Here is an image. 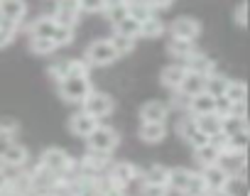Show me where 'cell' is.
Listing matches in <instances>:
<instances>
[{
  "label": "cell",
  "instance_id": "9a60e30c",
  "mask_svg": "<svg viewBox=\"0 0 250 196\" xmlns=\"http://www.w3.org/2000/svg\"><path fill=\"white\" fill-rule=\"evenodd\" d=\"M189 74V69L182 64V61H174V64H167L162 71H160V83L169 91H177L184 81V76Z\"/></svg>",
  "mask_w": 250,
  "mask_h": 196
},
{
  "label": "cell",
  "instance_id": "d6986e66",
  "mask_svg": "<svg viewBox=\"0 0 250 196\" xmlns=\"http://www.w3.org/2000/svg\"><path fill=\"white\" fill-rule=\"evenodd\" d=\"M201 176L206 181L208 189H221V186H228L230 184V174L216 162V164H208V167H201Z\"/></svg>",
  "mask_w": 250,
  "mask_h": 196
},
{
  "label": "cell",
  "instance_id": "83f0119b",
  "mask_svg": "<svg viewBox=\"0 0 250 196\" xmlns=\"http://www.w3.org/2000/svg\"><path fill=\"white\" fill-rule=\"evenodd\" d=\"M140 181L167 184V186H169V167H165V164H150V167L140 174Z\"/></svg>",
  "mask_w": 250,
  "mask_h": 196
},
{
  "label": "cell",
  "instance_id": "f546056e",
  "mask_svg": "<svg viewBox=\"0 0 250 196\" xmlns=\"http://www.w3.org/2000/svg\"><path fill=\"white\" fill-rule=\"evenodd\" d=\"M223 98L228 103H248V83L245 81H230Z\"/></svg>",
  "mask_w": 250,
  "mask_h": 196
},
{
  "label": "cell",
  "instance_id": "1f68e13d",
  "mask_svg": "<svg viewBox=\"0 0 250 196\" xmlns=\"http://www.w3.org/2000/svg\"><path fill=\"white\" fill-rule=\"evenodd\" d=\"M59 49V44L54 39H47V37H30V52L32 54H40V57H49Z\"/></svg>",
  "mask_w": 250,
  "mask_h": 196
},
{
  "label": "cell",
  "instance_id": "f35d334b",
  "mask_svg": "<svg viewBox=\"0 0 250 196\" xmlns=\"http://www.w3.org/2000/svg\"><path fill=\"white\" fill-rule=\"evenodd\" d=\"M15 32H18V25H13V22H0V49L8 47V44L15 39Z\"/></svg>",
  "mask_w": 250,
  "mask_h": 196
},
{
  "label": "cell",
  "instance_id": "bcb514c9",
  "mask_svg": "<svg viewBox=\"0 0 250 196\" xmlns=\"http://www.w3.org/2000/svg\"><path fill=\"white\" fill-rule=\"evenodd\" d=\"M248 196H250V191H248Z\"/></svg>",
  "mask_w": 250,
  "mask_h": 196
},
{
  "label": "cell",
  "instance_id": "30bf717a",
  "mask_svg": "<svg viewBox=\"0 0 250 196\" xmlns=\"http://www.w3.org/2000/svg\"><path fill=\"white\" fill-rule=\"evenodd\" d=\"M30 159V150L20 142H8L3 150H0V164L5 169H22Z\"/></svg>",
  "mask_w": 250,
  "mask_h": 196
},
{
  "label": "cell",
  "instance_id": "484cf974",
  "mask_svg": "<svg viewBox=\"0 0 250 196\" xmlns=\"http://www.w3.org/2000/svg\"><path fill=\"white\" fill-rule=\"evenodd\" d=\"M179 91H182L184 96H189V98H194V96L204 93V91H206V76H201V74H194V71H189V74L184 76V81H182Z\"/></svg>",
  "mask_w": 250,
  "mask_h": 196
},
{
  "label": "cell",
  "instance_id": "d4e9b609",
  "mask_svg": "<svg viewBox=\"0 0 250 196\" xmlns=\"http://www.w3.org/2000/svg\"><path fill=\"white\" fill-rule=\"evenodd\" d=\"M165 32H167V25L157 15H152V18L140 22V37H145V39H160Z\"/></svg>",
  "mask_w": 250,
  "mask_h": 196
},
{
  "label": "cell",
  "instance_id": "44dd1931",
  "mask_svg": "<svg viewBox=\"0 0 250 196\" xmlns=\"http://www.w3.org/2000/svg\"><path fill=\"white\" fill-rule=\"evenodd\" d=\"M167 52L172 54V59H179L182 64L196 52V47H194V39H182V37H172L169 35V39H167Z\"/></svg>",
  "mask_w": 250,
  "mask_h": 196
},
{
  "label": "cell",
  "instance_id": "277c9868",
  "mask_svg": "<svg viewBox=\"0 0 250 196\" xmlns=\"http://www.w3.org/2000/svg\"><path fill=\"white\" fill-rule=\"evenodd\" d=\"M40 164L47 167L52 174L62 176V174H69L76 169V162L71 159V155L62 147H47L42 155H40Z\"/></svg>",
  "mask_w": 250,
  "mask_h": 196
},
{
  "label": "cell",
  "instance_id": "2e32d148",
  "mask_svg": "<svg viewBox=\"0 0 250 196\" xmlns=\"http://www.w3.org/2000/svg\"><path fill=\"white\" fill-rule=\"evenodd\" d=\"M0 15H3L5 22H13L20 27L27 15V3L25 0H0Z\"/></svg>",
  "mask_w": 250,
  "mask_h": 196
},
{
  "label": "cell",
  "instance_id": "6da1fadb",
  "mask_svg": "<svg viewBox=\"0 0 250 196\" xmlns=\"http://www.w3.org/2000/svg\"><path fill=\"white\" fill-rule=\"evenodd\" d=\"M169 189L182 196H206L208 194V186H206L201 172H191L187 167L169 169Z\"/></svg>",
  "mask_w": 250,
  "mask_h": 196
},
{
  "label": "cell",
  "instance_id": "60d3db41",
  "mask_svg": "<svg viewBox=\"0 0 250 196\" xmlns=\"http://www.w3.org/2000/svg\"><path fill=\"white\" fill-rule=\"evenodd\" d=\"M81 13H103L105 10V0H79Z\"/></svg>",
  "mask_w": 250,
  "mask_h": 196
},
{
  "label": "cell",
  "instance_id": "e575fe53",
  "mask_svg": "<svg viewBox=\"0 0 250 196\" xmlns=\"http://www.w3.org/2000/svg\"><path fill=\"white\" fill-rule=\"evenodd\" d=\"M47 74H49V78L52 81H64L66 76H69V59H59V61H54L49 69H47Z\"/></svg>",
  "mask_w": 250,
  "mask_h": 196
},
{
  "label": "cell",
  "instance_id": "9c48e42d",
  "mask_svg": "<svg viewBox=\"0 0 250 196\" xmlns=\"http://www.w3.org/2000/svg\"><path fill=\"white\" fill-rule=\"evenodd\" d=\"M174 130H177V135H179L187 145H191V147H199V145L208 142V137L199 130V123H196V118H194L191 113H187L184 118H179L177 125H174Z\"/></svg>",
  "mask_w": 250,
  "mask_h": 196
},
{
  "label": "cell",
  "instance_id": "f1b7e54d",
  "mask_svg": "<svg viewBox=\"0 0 250 196\" xmlns=\"http://www.w3.org/2000/svg\"><path fill=\"white\" fill-rule=\"evenodd\" d=\"M228 83H230V78L223 76V74H218V71H213L211 76H206V91H208L211 96H216V98H223V96H226Z\"/></svg>",
  "mask_w": 250,
  "mask_h": 196
},
{
  "label": "cell",
  "instance_id": "8fae6325",
  "mask_svg": "<svg viewBox=\"0 0 250 196\" xmlns=\"http://www.w3.org/2000/svg\"><path fill=\"white\" fill-rule=\"evenodd\" d=\"M108 167H110L108 155H105V152H93V150H88V152L81 157V162H76V169H79L81 174H91V176L105 174Z\"/></svg>",
  "mask_w": 250,
  "mask_h": 196
},
{
  "label": "cell",
  "instance_id": "e0dca14e",
  "mask_svg": "<svg viewBox=\"0 0 250 196\" xmlns=\"http://www.w3.org/2000/svg\"><path fill=\"white\" fill-rule=\"evenodd\" d=\"M169 118V106L162 101H147L140 108V120L143 123H167Z\"/></svg>",
  "mask_w": 250,
  "mask_h": 196
},
{
  "label": "cell",
  "instance_id": "ba28073f",
  "mask_svg": "<svg viewBox=\"0 0 250 196\" xmlns=\"http://www.w3.org/2000/svg\"><path fill=\"white\" fill-rule=\"evenodd\" d=\"M81 108L86 111V113H91L93 118H105V116H110L113 113V108H115V101H113V96H108V93H103V91H91L88 96H86V101L81 103Z\"/></svg>",
  "mask_w": 250,
  "mask_h": 196
},
{
  "label": "cell",
  "instance_id": "7dc6e473",
  "mask_svg": "<svg viewBox=\"0 0 250 196\" xmlns=\"http://www.w3.org/2000/svg\"><path fill=\"white\" fill-rule=\"evenodd\" d=\"M30 196H35V194H30Z\"/></svg>",
  "mask_w": 250,
  "mask_h": 196
},
{
  "label": "cell",
  "instance_id": "836d02e7",
  "mask_svg": "<svg viewBox=\"0 0 250 196\" xmlns=\"http://www.w3.org/2000/svg\"><path fill=\"white\" fill-rule=\"evenodd\" d=\"M20 133V123L15 118H0V142H13L15 135Z\"/></svg>",
  "mask_w": 250,
  "mask_h": 196
},
{
  "label": "cell",
  "instance_id": "7bdbcfd3",
  "mask_svg": "<svg viewBox=\"0 0 250 196\" xmlns=\"http://www.w3.org/2000/svg\"><path fill=\"white\" fill-rule=\"evenodd\" d=\"M8 179H10V176H8V172H5V167H3V164H0V189H3V186L8 184Z\"/></svg>",
  "mask_w": 250,
  "mask_h": 196
},
{
  "label": "cell",
  "instance_id": "7402d4cb",
  "mask_svg": "<svg viewBox=\"0 0 250 196\" xmlns=\"http://www.w3.org/2000/svg\"><path fill=\"white\" fill-rule=\"evenodd\" d=\"M196 123H199V130L211 140L213 135H221L223 133V116L218 113H206V116H194Z\"/></svg>",
  "mask_w": 250,
  "mask_h": 196
},
{
  "label": "cell",
  "instance_id": "603a6c76",
  "mask_svg": "<svg viewBox=\"0 0 250 196\" xmlns=\"http://www.w3.org/2000/svg\"><path fill=\"white\" fill-rule=\"evenodd\" d=\"M184 66H187L189 71H194V74H201V76H211V74L216 71L213 59H208V57L201 54V52H194V54L184 61Z\"/></svg>",
  "mask_w": 250,
  "mask_h": 196
},
{
  "label": "cell",
  "instance_id": "7a4b0ae2",
  "mask_svg": "<svg viewBox=\"0 0 250 196\" xmlns=\"http://www.w3.org/2000/svg\"><path fill=\"white\" fill-rule=\"evenodd\" d=\"M30 37H47V39H54L59 47H66L74 42V27H66L62 22L54 20V15H42L37 18L30 27H27Z\"/></svg>",
  "mask_w": 250,
  "mask_h": 196
},
{
  "label": "cell",
  "instance_id": "cb8c5ba5",
  "mask_svg": "<svg viewBox=\"0 0 250 196\" xmlns=\"http://www.w3.org/2000/svg\"><path fill=\"white\" fill-rule=\"evenodd\" d=\"M105 20L110 25L125 20V18H130V10H128V0H105V10H103Z\"/></svg>",
  "mask_w": 250,
  "mask_h": 196
},
{
  "label": "cell",
  "instance_id": "ffe728a7",
  "mask_svg": "<svg viewBox=\"0 0 250 196\" xmlns=\"http://www.w3.org/2000/svg\"><path fill=\"white\" fill-rule=\"evenodd\" d=\"M216 106H218V98L211 96L208 91L194 96L189 101V113L191 116H206V113H216Z\"/></svg>",
  "mask_w": 250,
  "mask_h": 196
},
{
  "label": "cell",
  "instance_id": "4fadbf2b",
  "mask_svg": "<svg viewBox=\"0 0 250 196\" xmlns=\"http://www.w3.org/2000/svg\"><path fill=\"white\" fill-rule=\"evenodd\" d=\"M81 18V5H79V0H57V5H54V20L66 25V27H76Z\"/></svg>",
  "mask_w": 250,
  "mask_h": 196
},
{
  "label": "cell",
  "instance_id": "ee69618b",
  "mask_svg": "<svg viewBox=\"0 0 250 196\" xmlns=\"http://www.w3.org/2000/svg\"><path fill=\"white\" fill-rule=\"evenodd\" d=\"M35 196H62V194L54 191V189H49V191H40V194H35Z\"/></svg>",
  "mask_w": 250,
  "mask_h": 196
},
{
  "label": "cell",
  "instance_id": "8d00e7d4",
  "mask_svg": "<svg viewBox=\"0 0 250 196\" xmlns=\"http://www.w3.org/2000/svg\"><path fill=\"white\" fill-rule=\"evenodd\" d=\"M110 42H113V47H115V52L123 57V54H130L133 49H135V39L133 37H123V35H113L110 37Z\"/></svg>",
  "mask_w": 250,
  "mask_h": 196
},
{
  "label": "cell",
  "instance_id": "74e56055",
  "mask_svg": "<svg viewBox=\"0 0 250 196\" xmlns=\"http://www.w3.org/2000/svg\"><path fill=\"white\" fill-rule=\"evenodd\" d=\"M189 101H191V98L184 96V93L177 88V91H172V101H169L167 106L174 108V111H184V113H189Z\"/></svg>",
  "mask_w": 250,
  "mask_h": 196
},
{
  "label": "cell",
  "instance_id": "ab89813d",
  "mask_svg": "<svg viewBox=\"0 0 250 196\" xmlns=\"http://www.w3.org/2000/svg\"><path fill=\"white\" fill-rule=\"evenodd\" d=\"M233 20H235L238 27H248L250 13H248V3H245V0H240V3L235 5V10H233Z\"/></svg>",
  "mask_w": 250,
  "mask_h": 196
},
{
  "label": "cell",
  "instance_id": "5b68a950",
  "mask_svg": "<svg viewBox=\"0 0 250 196\" xmlns=\"http://www.w3.org/2000/svg\"><path fill=\"white\" fill-rule=\"evenodd\" d=\"M118 57H120V54L115 52V47H113L110 39H96V42H91V44L86 47V52H83V59H86L91 66H110Z\"/></svg>",
  "mask_w": 250,
  "mask_h": 196
},
{
  "label": "cell",
  "instance_id": "52a82bcc",
  "mask_svg": "<svg viewBox=\"0 0 250 196\" xmlns=\"http://www.w3.org/2000/svg\"><path fill=\"white\" fill-rule=\"evenodd\" d=\"M86 142H88V150L110 155V152L120 145V135H118V130H113L110 125H98V128L91 133V137H86Z\"/></svg>",
  "mask_w": 250,
  "mask_h": 196
},
{
  "label": "cell",
  "instance_id": "f6af8a7d",
  "mask_svg": "<svg viewBox=\"0 0 250 196\" xmlns=\"http://www.w3.org/2000/svg\"><path fill=\"white\" fill-rule=\"evenodd\" d=\"M0 22H5V20H3V15H0Z\"/></svg>",
  "mask_w": 250,
  "mask_h": 196
},
{
  "label": "cell",
  "instance_id": "3957f363",
  "mask_svg": "<svg viewBox=\"0 0 250 196\" xmlns=\"http://www.w3.org/2000/svg\"><path fill=\"white\" fill-rule=\"evenodd\" d=\"M91 91H93V86H91L88 76H66L64 81H59V96L66 103L81 106Z\"/></svg>",
  "mask_w": 250,
  "mask_h": 196
},
{
  "label": "cell",
  "instance_id": "d6a6232c",
  "mask_svg": "<svg viewBox=\"0 0 250 196\" xmlns=\"http://www.w3.org/2000/svg\"><path fill=\"white\" fill-rule=\"evenodd\" d=\"M128 10H130V18H135L140 22L155 15V8L147 3V0H128Z\"/></svg>",
  "mask_w": 250,
  "mask_h": 196
},
{
  "label": "cell",
  "instance_id": "4dcf8cb0",
  "mask_svg": "<svg viewBox=\"0 0 250 196\" xmlns=\"http://www.w3.org/2000/svg\"><path fill=\"white\" fill-rule=\"evenodd\" d=\"M113 35H123V37H133V39H138V37H140V20H135V18H125V20L115 22V25H113Z\"/></svg>",
  "mask_w": 250,
  "mask_h": 196
},
{
  "label": "cell",
  "instance_id": "5bb4252c",
  "mask_svg": "<svg viewBox=\"0 0 250 196\" xmlns=\"http://www.w3.org/2000/svg\"><path fill=\"white\" fill-rule=\"evenodd\" d=\"M204 32V27H201V22L196 20V18H177L174 22H172V27H169V35L172 37H182V39H199V35Z\"/></svg>",
  "mask_w": 250,
  "mask_h": 196
},
{
  "label": "cell",
  "instance_id": "8992f818",
  "mask_svg": "<svg viewBox=\"0 0 250 196\" xmlns=\"http://www.w3.org/2000/svg\"><path fill=\"white\" fill-rule=\"evenodd\" d=\"M140 174H143V169H140L138 164H133V162H115V164H110L108 172H105L108 181H110L113 186H118V189H128L133 181L140 179Z\"/></svg>",
  "mask_w": 250,
  "mask_h": 196
},
{
  "label": "cell",
  "instance_id": "4316f807",
  "mask_svg": "<svg viewBox=\"0 0 250 196\" xmlns=\"http://www.w3.org/2000/svg\"><path fill=\"white\" fill-rule=\"evenodd\" d=\"M218 157H221V152H218V147L208 140V142H204V145H199V147H194V159H196V164L199 167H208V164H216L218 162Z\"/></svg>",
  "mask_w": 250,
  "mask_h": 196
},
{
  "label": "cell",
  "instance_id": "b9f144b4",
  "mask_svg": "<svg viewBox=\"0 0 250 196\" xmlns=\"http://www.w3.org/2000/svg\"><path fill=\"white\" fill-rule=\"evenodd\" d=\"M206 196H235V191H230V186H221V189H208Z\"/></svg>",
  "mask_w": 250,
  "mask_h": 196
},
{
  "label": "cell",
  "instance_id": "7c38bea8",
  "mask_svg": "<svg viewBox=\"0 0 250 196\" xmlns=\"http://www.w3.org/2000/svg\"><path fill=\"white\" fill-rule=\"evenodd\" d=\"M101 123H98V118H93L91 113H86L83 108L79 111V113H74L71 118H69V133L71 135H76V137H91V133L98 128Z\"/></svg>",
  "mask_w": 250,
  "mask_h": 196
},
{
  "label": "cell",
  "instance_id": "d590c367",
  "mask_svg": "<svg viewBox=\"0 0 250 196\" xmlns=\"http://www.w3.org/2000/svg\"><path fill=\"white\" fill-rule=\"evenodd\" d=\"M169 194H172V189H169L167 184H150V181H143L138 196H169Z\"/></svg>",
  "mask_w": 250,
  "mask_h": 196
},
{
  "label": "cell",
  "instance_id": "ac0fdd59",
  "mask_svg": "<svg viewBox=\"0 0 250 196\" xmlns=\"http://www.w3.org/2000/svg\"><path fill=\"white\" fill-rule=\"evenodd\" d=\"M138 137H140L145 145H160V142L167 137V123H143V120H140Z\"/></svg>",
  "mask_w": 250,
  "mask_h": 196
}]
</instances>
